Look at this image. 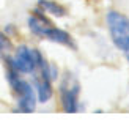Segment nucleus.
Masks as SVG:
<instances>
[{
    "label": "nucleus",
    "instance_id": "nucleus-1",
    "mask_svg": "<svg viewBox=\"0 0 129 126\" xmlns=\"http://www.w3.org/2000/svg\"><path fill=\"white\" fill-rule=\"evenodd\" d=\"M27 24H28L30 33L33 36L40 38V40H47L50 43L60 44V46H64L68 49L77 50V43L71 36V33H68L66 30H63L60 27H57L46 16V13L43 10L36 8L31 11V14L27 19Z\"/></svg>",
    "mask_w": 129,
    "mask_h": 126
},
{
    "label": "nucleus",
    "instance_id": "nucleus-2",
    "mask_svg": "<svg viewBox=\"0 0 129 126\" xmlns=\"http://www.w3.org/2000/svg\"><path fill=\"white\" fill-rule=\"evenodd\" d=\"M6 69V80L13 91V96L16 99V110L22 113H31L36 109V91L31 82L22 79V74H19L10 63L5 61Z\"/></svg>",
    "mask_w": 129,
    "mask_h": 126
},
{
    "label": "nucleus",
    "instance_id": "nucleus-3",
    "mask_svg": "<svg viewBox=\"0 0 129 126\" xmlns=\"http://www.w3.org/2000/svg\"><path fill=\"white\" fill-rule=\"evenodd\" d=\"M106 24L113 46L129 63V17L117 10H110L106 14Z\"/></svg>",
    "mask_w": 129,
    "mask_h": 126
},
{
    "label": "nucleus",
    "instance_id": "nucleus-4",
    "mask_svg": "<svg viewBox=\"0 0 129 126\" xmlns=\"http://www.w3.org/2000/svg\"><path fill=\"white\" fill-rule=\"evenodd\" d=\"M46 58L40 49L36 47H30L27 44H21L14 49L10 57H6L3 61L10 63V65L16 69L19 74L22 76H33L38 71L40 63Z\"/></svg>",
    "mask_w": 129,
    "mask_h": 126
},
{
    "label": "nucleus",
    "instance_id": "nucleus-5",
    "mask_svg": "<svg viewBox=\"0 0 129 126\" xmlns=\"http://www.w3.org/2000/svg\"><path fill=\"white\" fill-rule=\"evenodd\" d=\"M80 82L73 73H64L58 87V98L61 110L66 113H76L79 110Z\"/></svg>",
    "mask_w": 129,
    "mask_h": 126
},
{
    "label": "nucleus",
    "instance_id": "nucleus-6",
    "mask_svg": "<svg viewBox=\"0 0 129 126\" xmlns=\"http://www.w3.org/2000/svg\"><path fill=\"white\" fill-rule=\"evenodd\" d=\"M31 84L35 87L38 103L46 104L54 98V87H52V80L50 79L44 77L41 74H33V82Z\"/></svg>",
    "mask_w": 129,
    "mask_h": 126
},
{
    "label": "nucleus",
    "instance_id": "nucleus-7",
    "mask_svg": "<svg viewBox=\"0 0 129 126\" xmlns=\"http://www.w3.org/2000/svg\"><path fill=\"white\" fill-rule=\"evenodd\" d=\"M38 8L54 17H64L68 14L66 6H63L61 3L55 2V0H38Z\"/></svg>",
    "mask_w": 129,
    "mask_h": 126
},
{
    "label": "nucleus",
    "instance_id": "nucleus-8",
    "mask_svg": "<svg viewBox=\"0 0 129 126\" xmlns=\"http://www.w3.org/2000/svg\"><path fill=\"white\" fill-rule=\"evenodd\" d=\"M13 54V43L11 38L5 33V32H0V58L5 60L6 57H10Z\"/></svg>",
    "mask_w": 129,
    "mask_h": 126
}]
</instances>
